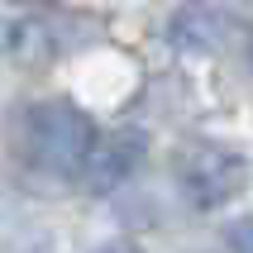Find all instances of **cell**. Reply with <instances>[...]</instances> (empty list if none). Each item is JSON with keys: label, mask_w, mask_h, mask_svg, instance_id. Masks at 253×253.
I'll list each match as a JSON object with an SVG mask.
<instances>
[{"label": "cell", "mask_w": 253, "mask_h": 253, "mask_svg": "<svg viewBox=\"0 0 253 253\" xmlns=\"http://www.w3.org/2000/svg\"><path fill=\"white\" fill-rule=\"evenodd\" d=\"M96 148V125L72 100H43L24 115V153L43 172H82Z\"/></svg>", "instance_id": "obj_1"}, {"label": "cell", "mask_w": 253, "mask_h": 253, "mask_svg": "<svg viewBox=\"0 0 253 253\" xmlns=\"http://www.w3.org/2000/svg\"><path fill=\"white\" fill-rule=\"evenodd\" d=\"M177 182H182L186 201L201 206V211H215L244 191L249 182V163L239 153H229L220 143H191L182 158H177Z\"/></svg>", "instance_id": "obj_2"}, {"label": "cell", "mask_w": 253, "mask_h": 253, "mask_svg": "<svg viewBox=\"0 0 253 253\" xmlns=\"http://www.w3.org/2000/svg\"><path fill=\"white\" fill-rule=\"evenodd\" d=\"M139 148H143L139 134H115V139H105V143H96V148H91V158L82 163V172H77V177L86 182V191H110V186H120L129 172H134Z\"/></svg>", "instance_id": "obj_3"}, {"label": "cell", "mask_w": 253, "mask_h": 253, "mask_svg": "<svg viewBox=\"0 0 253 253\" xmlns=\"http://www.w3.org/2000/svg\"><path fill=\"white\" fill-rule=\"evenodd\" d=\"M229 249L234 253H253V215H244V220L229 225Z\"/></svg>", "instance_id": "obj_4"}, {"label": "cell", "mask_w": 253, "mask_h": 253, "mask_svg": "<svg viewBox=\"0 0 253 253\" xmlns=\"http://www.w3.org/2000/svg\"><path fill=\"white\" fill-rule=\"evenodd\" d=\"M100 253H139L134 244H110V249H100Z\"/></svg>", "instance_id": "obj_5"}]
</instances>
